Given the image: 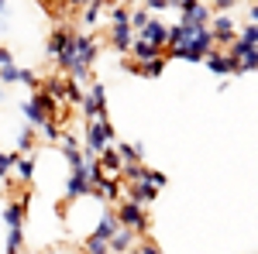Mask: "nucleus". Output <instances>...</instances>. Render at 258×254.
<instances>
[{"mask_svg": "<svg viewBox=\"0 0 258 254\" xmlns=\"http://www.w3.org/2000/svg\"><path fill=\"white\" fill-rule=\"evenodd\" d=\"M255 69H258V45L248 48V52L234 62V76H248V72H255Z\"/></svg>", "mask_w": 258, "mask_h": 254, "instance_id": "obj_19", "label": "nucleus"}, {"mask_svg": "<svg viewBox=\"0 0 258 254\" xmlns=\"http://www.w3.org/2000/svg\"><path fill=\"white\" fill-rule=\"evenodd\" d=\"M203 62H207V69H210L214 76H234V62H231L227 52H220V48H210Z\"/></svg>", "mask_w": 258, "mask_h": 254, "instance_id": "obj_10", "label": "nucleus"}, {"mask_svg": "<svg viewBox=\"0 0 258 254\" xmlns=\"http://www.w3.org/2000/svg\"><path fill=\"white\" fill-rule=\"evenodd\" d=\"M131 41H135L131 21H110V48L114 52H131Z\"/></svg>", "mask_w": 258, "mask_h": 254, "instance_id": "obj_6", "label": "nucleus"}, {"mask_svg": "<svg viewBox=\"0 0 258 254\" xmlns=\"http://www.w3.org/2000/svg\"><path fill=\"white\" fill-rule=\"evenodd\" d=\"M93 193V182H90V172H86V165L76 168L69 182H66V199H80V196H90Z\"/></svg>", "mask_w": 258, "mask_h": 254, "instance_id": "obj_9", "label": "nucleus"}, {"mask_svg": "<svg viewBox=\"0 0 258 254\" xmlns=\"http://www.w3.org/2000/svg\"><path fill=\"white\" fill-rule=\"evenodd\" d=\"M83 144H86V151H103L107 144H114V124H110V117L86 120V127H83Z\"/></svg>", "mask_w": 258, "mask_h": 254, "instance_id": "obj_1", "label": "nucleus"}, {"mask_svg": "<svg viewBox=\"0 0 258 254\" xmlns=\"http://www.w3.org/2000/svg\"><path fill=\"white\" fill-rule=\"evenodd\" d=\"M21 114H24V120H28V124H35V127H38L41 120H45V110H41V103H38L35 97L21 103Z\"/></svg>", "mask_w": 258, "mask_h": 254, "instance_id": "obj_20", "label": "nucleus"}, {"mask_svg": "<svg viewBox=\"0 0 258 254\" xmlns=\"http://www.w3.org/2000/svg\"><path fill=\"white\" fill-rule=\"evenodd\" d=\"M38 127H41V137H45L48 144H59V141H62V127H59V120H55V117H45Z\"/></svg>", "mask_w": 258, "mask_h": 254, "instance_id": "obj_23", "label": "nucleus"}, {"mask_svg": "<svg viewBox=\"0 0 258 254\" xmlns=\"http://www.w3.org/2000/svg\"><path fill=\"white\" fill-rule=\"evenodd\" d=\"M35 141H38L35 131H31V127H24V131L18 134V151H31V148H35Z\"/></svg>", "mask_w": 258, "mask_h": 254, "instance_id": "obj_31", "label": "nucleus"}, {"mask_svg": "<svg viewBox=\"0 0 258 254\" xmlns=\"http://www.w3.org/2000/svg\"><path fill=\"white\" fill-rule=\"evenodd\" d=\"M14 55H11V48H0V65H11Z\"/></svg>", "mask_w": 258, "mask_h": 254, "instance_id": "obj_40", "label": "nucleus"}, {"mask_svg": "<svg viewBox=\"0 0 258 254\" xmlns=\"http://www.w3.org/2000/svg\"><path fill=\"white\" fill-rule=\"evenodd\" d=\"M83 254H110V240L100 234H90L83 240Z\"/></svg>", "mask_w": 258, "mask_h": 254, "instance_id": "obj_22", "label": "nucleus"}, {"mask_svg": "<svg viewBox=\"0 0 258 254\" xmlns=\"http://www.w3.org/2000/svg\"><path fill=\"white\" fill-rule=\"evenodd\" d=\"M90 4H93V0H66L69 11H83V7H90Z\"/></svg>", "mask_w": 258, "mask_h": 254, "instance_id": "obj_38", "label": "nucleus"}, {"mask_svg": "<svg viewBox=\"0 0 258 254\" xmlns=\"http://www.w3.org/2000/svg\"><path fill=\"white\" fill-rule=\"evenodd\" d=\"M141 38H148L152 45H159V48H165V38H169V24L159 18H152L148 24H145V31H138Z\"/></svg>", "mask_w": 258, "mask_h": 254, "instance_id": "obj_15", "label": "nucleus"}, {"mask_svg": "<svg viewBox=\"0 0 258 254\" xmlns=\"http://www.w3.org/2000/svg\"><path fill=\"white\" fill-rule=\"evenodd\" d=\"M0 82L11 86V82H21V69L11 62V65H0Z\"/></svg>", "mask_w": 258, "mask_h": 254, "instance_id": "obj_28", "label": "nucleus"}, {"mask_svg": "<svg viewBox=\"0 0 258 254\" xmlns=\"http://www.w3.org/2000/svg\"><path fill=\"white\" fill-rule=\"evenodd\" d=\"M24 216H28V193L18 196L14 203H7V210H4V223H7V227H24Z\"/></svg>", "mask_w": 258, "mask_h": 254, "instance_id": "obj_12", "label": "nucleus"}, {"mask_svg": "<svg viewBox=\"0 0 258 254\" xmlns=\"http://www.w3.org/2000/svg\"><path fill=\"white\" fill-rule=\"evenodd\" d=\"M117 220H120V227H131L138 237H145V230H148V213H145V206L135 203V199H124L117 206Z\"/></svg>", "mask_w": 258, "mask_h": 254, "instance_id": "obj_2", "label": "nucleus"}, {"mask_svg": "<svg viewBox=\"0 0 258 254\" xmlns=\"http://www.w3.org/2000/svg\"><path fill=\"white\" fill-rule=\"evenodd\" d=\"M131 28H135V35H138V31H145V24H148V21H152V11H145V7H138V11H131Z\"/></svg>", "mask_w": 258, "mask_h": 254, "instance_id": "obj_27", "label": "nucleus"}, {"mask_svg": "<svg viewBox=\"0 0 258 254\" xmlns=\"http://www.w3.org/2000/svg\"><path fill=\"white\" fill-rule=\"evenodd\" d=\"M35 168H38V158L31 155H24V151H18V158H14V172H18V179L21 182H31L35 179Z\"/></svg>", "mask_w": 258, "mask_h": 254, "instance_id": "obj_16", "label": "nucleus"}, {"mask_svg": "<svg viewBox=\"0 0 258 254\" xmlns=\"http://www.w3.org/2000/svg\"><path fill=\"white\" fill-rule=\"evenodd\" d=\"M83 97H86V93L80 90V82H76V79H66V103L80 107V103H83Z\"/></svg>", "mask_w": 258, "mask_h": 254, "instance_id": "obj_26", "label": "nucleus"}, {"mask_svg": "<svg viewBox=\"0 0 258 254\" xmlns=\"http://www.w3.org/2000/svg\"><path fill=\"white\" fill-rule=\"evenodd\" d=\"M138 244V234L131 227H120L117 234L110 237V254H131V247Z\"/></svg>", "mask_w": 258, "mask_h": 254, "instance_id": "obj_14", "label": "nucleus"}, {"mask_svg": "<svg viewBox=\"0 0 258 254\" xmlns=\"http://www.w3.org/2000/svg\"><path fill=\"white\" fill-rule=\"evenodd\" d=\"M182 4H189V0H172V7H182Z\"/></svg>", "mask_w": 258, "mask_h": 254, "instance_id": "obj_43", "label": "nucleus"}, {"mask_svg": "<svg viewBox=\"0 0 258 254\" xmlns=\"http://www.w3.org/2000/svg\"><path fill=\"white\" fill-rule=\"evenodd\" d=\"M120 182H124V179H120ZM124 196L135 199V203H141V206H148V203L159 196V189H155L148 179H138V182H124Z\"/></svg>", "mask_w": 258, "mask_h": 254, "instance_id": "obj_8", "label": "nucleus"}, {"mask_svg": "<svg viewBox=\"0 0 258 254\" xmlns=\"http://www.w3.org/2000/svg\"><path fill=\"white\" fill-rule=\"evenodd\" d=\"M131 254H162V251H159V244H155V240H148V237H141L138 244L131 247Z\"/></svg>", "mask_w": 258, "mask_h": 254, "instance_id": "obj_32", "label": "nucleus"}, {"mask_svg": "<svg viewBox=\"0 0 258 254\" xmlns=\"http://www.w3.org/2000/svg\"><path fill=\"white\" fill-rule=\"evenodd\" d=\"M66 161H69V168H73V172L83 168V151H80V148H66Z\"/></svg>", "mask_w": 258, "mask_h": 254, "instance_id": "obj_34", "label": "nucleus"}, {"mask_svg": "<svg viewBox=\"0 0 258 254\" xmlns=\"http://www.w3.org/2000/svg\"><path fill=\"white\" fill-rule=\"evenodd\" d=\"M248 18H251V21H258V0L251 4V7H248Z\"/></svg>", "mask_w": 258, "mask_h": 254, "instance_id": "obj_41", "label": "nucleus"}, {"mask_svg": "<svg viewBox=\"0 0 258 254\" xmlns=\"http://www.w3.org/2000/svg\"><path fill=\"white\" fill-rule=\"evenodd\" d=\"M238 0H214V11H231Z\"/></svg>", "mask_w": 258, "mask_h": 254, "instance_id": "obj_39", "label": "nucleus"}, {"mask_svg": "<svg viewBox=\"0 0 258 254\" xmlns=\"http://www.w3.org/2000/svg\"><path fill=\"white\" fill-rule=\"evenodd\" d=\"M14 158H18V151H0V179L14 172Z\"/></svg>", "mask_w": 258, "mask_h": 254, "instance_id": "obj_30", "label": "nucleus"}, {"mask_svg": "<svg viewBox=\"0 0 258 254\" xmlns=\"http://www.w3.org/2000/svg\"><path fill=\"white\" fill-rule=\"evenodd\" d=\"M165 55H155V59H148V62H138V76L145 79H159L162 72H165Z\"/></svg>", "mask_w": 258, "mask_h": 254, "instance_id": "obj_18", "label": "nucleus"}, {"mask_svg": "<svg viewBox=\"0 0 258 254\" xmlns=\"http://www.w3.org/2000/svg\"><path fill=\"white\" fill-rule=\"evenodd\" d=\"M179 11H182V18H179V24H189V28H200V24H210V7H207V4H200V0H189V4H182Z\"/></svg>", "mask_w": 258, "mask_h": 254, "instance_id": "obj_7", "label": "nucleus"}, {"mask_svg": "<svg viewBox=\"0 0 258 254\" xmlns=\"http://www.w3.org/2000/svg\"><path fill=\"white\" fill-rule=\"evenodd\" d=\"M131 55H135V62H148V59H155V55H165V48H159V45H152L148 38L135 35V41H131Z\"/></svg>", "mask_w": 258, "mask_h": 254, "instance_id": "obj_13", "label": "nucleus"}, {"mask_svg": "<svg viewBox=\"0 0 258 254\" xmlns=\"http://www.w3.org/2000/svg\"><path fill=\"white\" fill-rule=\"evenodd\" d=\"M62 148H80V137L76 134H66V131H62V141H59Z\"/></svg>", "mask_w": 258, "mask_h": 254, "instance_id": "obj_37", "label": "nucleus"}, {"mask_svg": "<svg viewBox=\"0 0 258 254\" xmlns=\"http://www.w3.org/2000/svg\"><path fill=\"white\" fill-rule=\"evenodd\" d=\"M100 11H103V7H100L97 0H93L90 7H83V28H86V31H90V28H97V24H100Z\"/></svg>", "mask_w": 258, "mask_h": 254, "instance_id": "obj_25", "label": "nucleus"}, {"mask_svg": "<svg viewBox=\"0 0 258 254\" xmlns=\"http://www.w3.org/2000/svg\"><path fill=\"white\" fill-rule=\"evenodd\" d=\"M210 31H214L217 45H231L238 38V24H234V18L227 11H217V18H210Z\"/></svg>", "mask_w": 258, "mask_h": 254, "instance_id": "obj_5", "label": "nucleus"}, {"mask_svg": "<svg viewBox=\"0 0 258 254\" xmlns=\"http://www.w3.org/2000/svg\"><path fill=\"white\" fill-rule=\"evenodd\" d=\"M141 7L152 11V14H159V11H169V7H172V0H145Z\"/></svg>", "mask_w": 258, "mask_h": 254, "instance_id": "obj_36", "label": "nucleus"}, {"mask_svg": "<svg viewBox=\"0 0 258 254\" xmlns=\"http://www.w3.org/2000/svg\"><path fill=\"white\" fill-rule=\"evenodd\" d=\"M238 38L248 41V45H258V21H248V24L238 31Z\"/></svg>", "mask_w": 258, "mask_h": 254, "instance_id": "obj_29", "label": "nucleus"}, {"mask_svg": "<svg viewBox=\"0 0 258 254\" xmlns=\"http://www.w3.org/2000/svg\"><path fill=\"white\" fill-rule=\"evenodd\" d=\"M0 100H4V82H0Z\"/></svg>", "mask_w": 258, "mask_h": 254, "instance_id": "obj_44", "label": "nucleus"}, {"mask_svg": "<svg viewBox=\"0 0 258 254\" xmlns=\"http://www.w3.org/2000/svg\"><path fill=\"white\" fill-rule=\"evenodd\" d=\"M117 230H120L117 210H103V216H100V223H97V234H100V237H107V240H110V237L117 234Z\"/></svg>", "mask_w": 258, "mask_h": 254, "instance_id": "obj_17", "label": "nucleus"}, {"mask_svg": "<svg viewBox=\"0 0 258 254\" xmlns=\"http://www.w3.org/2000/svg\"><path fill=\"white\" fill-rule=\"evenodd\" d=\"M73 35H76V31H73V28H66V24H62V28H55V31L48 35V45H45L48 59H52V62H62V59H66V55H69V48H73Z\"/></svg>", "mask_w": 258, "mask_h": 254, "instance_id": "obj_4", "label": "nucleus"}, {"mask_svg": "<svg viewBox=\"0 0 258 254\" xmlns=\"http://www.w3.org/2000/svg\"><path fill=\"white\" fill-rule=\"evenodd\" d=\"M97 165L107 172V176H120V168H124V158H120V151L114 148V144H107L103 151H97Z\"/></svg>", "mask_w": 258, "mask_h": 254, "instance_id": "obj_11", "label": "nucleus"}, {"mask_svg": "<svg viewBox=\"0 0 258 254\" xmlns=\"http://www.w3.org/2000/svg\"><path fill=\"white\" fill-rule=\"evenodd\" d=\"M145 179L155 186V189H162V186H169V179H165V172H155V168H145Z\"/></svg>", "mask_w": 258, "mask_h": 254, "instance_id": "obj_35", "label": "nucleus"}, {"mask_svg": "<svg viewBox=\"0 0 258 254\" xmlns=\"http://www.w3.org/2000/svg\"><path fill=\"white\" fill-rule=\"evenodd\" d=\"M4 14H7V0H0V18H4Z\"/></svg>", "mask_w": 258, "mask_h": 254, "instance_id": "obj_42", "label": "nucleus"}, {"mask_svg": "<svg viewBox=\"0 0 258 254\" xmlns=\"http://www.w3.org/2000/svg\"><path fill=\"white\" fill-rule=\"evenodd\" d=\"M80 110H83V117H86V120L107 117V90H103V82H93V86H90V93L83 97Z\"/></svg>", "mask_w": 258, "mask_h": 254, "instance_id": "obj_3", "label": "nucleus"}, {"mask_svg": "<svg viewBox=\"0 0 258 254\" xmlns=\"http://www.w3.org/2000/svg\"><path fill=\"white\" fill-rule=\"evenodd\" d=\"M24 251V227H11L7 234V254H21Z\"/></svg>", "mask_w": 258, "mask_h": 254, "instance_id": "obj_24", "label": "nucleus"}, {"mask_svg": "<svg viewBox=\"0 0 258 254\" xmlns=\"http://www.w3.org/2000/svg\"><path fill=\"white\" fill-rule=\"evenodd\" d=\"M21 82L31 86V90H41V76H38V72H31V69H21Z\"/></svg>", "mask_w": 258, "mask_h": 254, "instance_id": "obj_33", "label": "nucleus"}, {"mask_svg": "<svg viewBox=\"0 0 258 254\" xmlns=\"http://www.w3.org/2000/svg\"><path fill=\"white\" fill-rule=\"evenodd\" d=\"M66 79H69V76H45V79H41V90L52 93L55 100H66Z\"/></svg>", "mask_w": 258, "mask_h": 254, "instance_id": "obj_21", "label": "nucleus"}]
</instances>
